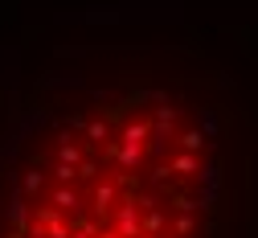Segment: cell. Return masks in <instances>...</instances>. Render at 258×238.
Wrapping results in <instances>:
<instances>
[{"instance_id":"6da1fadb","label":"cell","mask_w":258,"mask_h":238,"mask_svg":"<svg viewBox=\"0 0 258 238\" xmlns=\"http://www.w3.org/2000/svg\"><path fill=\"white\" fill-rule=\"evenodd\" d=\"M53 206H66V210H70V206H74V193H70V189H57V193H53Z\"/></svg>"},{"instance_id":"7a4b0ae2","label":"cell","mask_w":258,"mask_h":238,"mask_svg":"<svg viewBox=\"0 0 258 238\" xmlns=\"http://www.w3.org/2000/svg\"><path fill=\"white\" fill-rule=\"evenodd\" d=\"M53 177H57V181H74V168H70V164H57Z\"/></svg>"},{"instance_id":"3957f363","label":"cell","mask_w":258,"mask_h":238,"mask_svg":"<svg viewBox=\"0 0 258 238\" xmlns=\"http://www.w3.org/2000/svg\"><path fill=\"white\" fill-rule=\"evenodd\" d=\"M25 189L37 193V189H41V173H29V177H25Z\"/></svg>"},{"instance_id":"277c9868","label":"cell","mask_w":258,"mask_h":238,"mask_svg":"<svg viewBox=\"0 0 258 238\" xmlns=\"http://www.w3.org/2000/svg\"><path fill=\"white\" fill-rule=\"evenodd\" d=\"M61 160H66V164L74 168V160H78V148H70V144H66V148H61Z\"/></svg>"},{"instance_id":"5b68a950","label":"cell","mask_w":258,"mask_h":238,"mask_svg":"<svg viewBox=\"0 0 258 238\" xmlns=\"http://www.w3.org/2000/svg\"><path fill=\"white\" fill-rule=\"evenodd\" d=\"M74 238H90V234H74Z\"/></svg>"},{"instance_id":"8992f818","label":"cell","mask_w":258,"mask_h":238,"mask_svg":"<svg viewBox=\"0 0 258 238\" xmlns=\"http://www.w3.org/2000/svg\"><path fill=\"white\" fill-rule=\"evenodd\" d=\"M107 238H115V234H107Z\"/></svg>"}]
</instances>
